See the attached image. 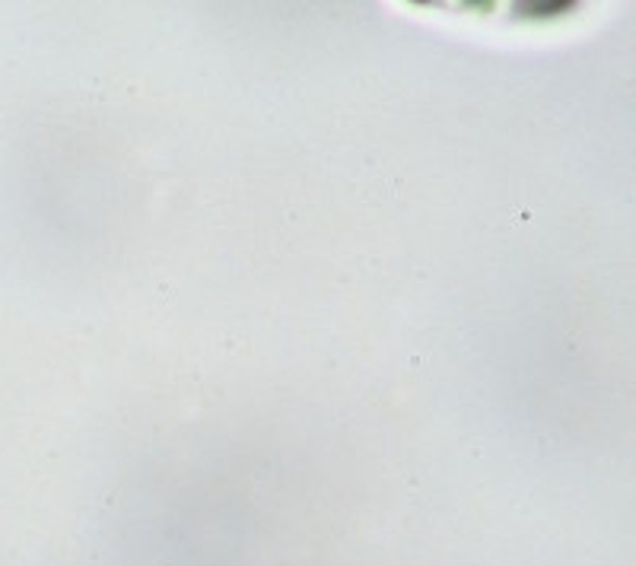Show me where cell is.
<instances>
[{"label": "cell", "mask_w": 636, "mask_h": 566, "mask_svg": "<svg viewBox=\"0 0 636 566\" xmlns=\"http://www.w3.org/2000/svg\"><path fill=\"white\" fill-rule=\"evenodd\" d=\"M566 10H573V4H525V6H518V13L522 16H547V19H553V16H563Z\"/></svg>", "instance_id": "6da1fadb"}]
</instances>
